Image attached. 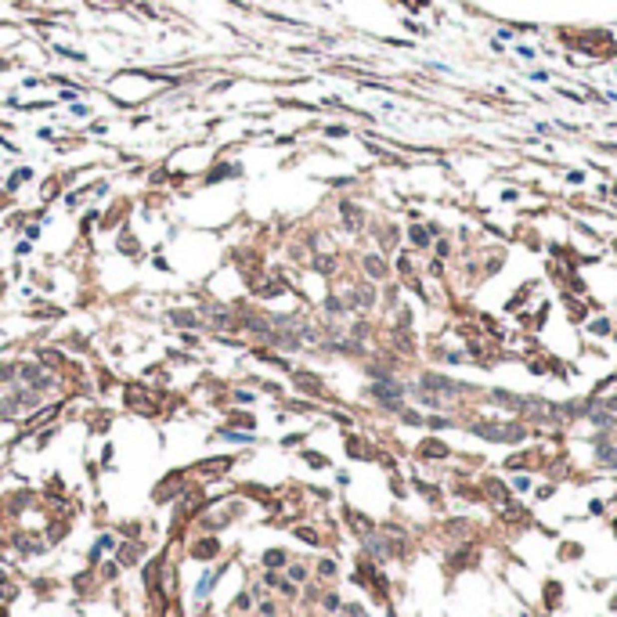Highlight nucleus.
Returning a JSON list of instances; mask_svg holds the SVG:
<instances>
[{
  "instance_id": "5",
  "label": "nucleus",
  "mask_w": 617,
  "mask_h": 617,
  "mask_svg": "<svg viewBox=\"0 0 617 617\" xmlns=\"http://www.w3.org/2000/svg\"><path fill=\"white\" fill-rule=\"evenodd\" d=\"M343 220H347L350 227H361V213H358V206H343Z\"/></svg>"
},
{
  "instance_id": "2",
  "label": "nucleus",
  "mask_w": 617,
  "mask_h": 617,
  "mask_svg": "<svg viewBox=\"0 0 617 617\" xmlns=\"http://www.w3.org/2000/svg\"><path fill=\"white\" fill-rule=\"evenodd\" d=\"M365 271L372 274V278H387V264H383L379 256H365Z\"/></svg>"
},
{
  "instance_id": "4",
  "label": "nucleus",
  "mask_w": 617,
  "mask_h": 617,
  "mask_svg": "<svg viewBox=\"0 0 617 617\" xmlns=\"http://www.w3.org/2000/svg\"><path fill=\"white\" fill-rule=\"evenodd\" d=\"M408 238H411V245H419V249H426V245H429V231L415 224V227L408 231Z\"/></svg>"
},
{
  "instance_id": "6",
  "label": "nucleus",
  "mask_w": 617,
  "mask_h": 617,
  "mask_svg": "<svg viewBox=\"0 0 617 617\" xmlns=\"http://www.w3.org/2000/svg\"><path fill=\"white\" fill-rule=\"evenodd\" d=\"M264 563H267V567H282V563H285V552H282V549H271L267 556H264Z\"/></svg>"
},
{
  "instance_id": "10",
  "label": "nucleus",
  "mask_w": 617,
  "mask_h": 617,
  "mask_svg": "<svg viewBox=\"0 0 617 617\" xmlns=\"http://www.w3.org/2000/svg\"><path fill=\"white\" fill-rule=\"evenodd\" d=\"M592 332L607 336V332H610V321H607V318H596V321H592Z\"/></svg>"
},
{
  "instance_id": "12",
  "label": "nucleus",
  "mask_w": 617,
  "mask_h": 617,
  "mask_svg": "<svg viewBox=\"0 0 617 617\" xmlns=\"http://www.w3.org/2000/svg\"><path fill=\"white\" fill-rule=\"evenodd\" d=\"M318 271H321V274H329V271H332V260H329V256H321V260H318Z\"/></svg>"
},
{
  "instance_id": "14",
  "label": "nucleus",
  "mask_w": 617,
  "mask_h": 617,
  "mask_svg": "<svg viewBox=\"0 0 617 617\" xmlns=\"http://www.w3.org/2000/svg\"><path fill=\"white\" fill-rule=\"evenodd\" d=\"M422 455H444V448H440V444H426Z\"/></svg>"
},
{
  "instance_id": "3",
  "label": "nucleus",
  "mask_w": 617,
  "mask_h": 617,
  "mask_svg": "<svg viewBox=\"0 0 617 617\" xmlns=\"http://www.w3.org/2000/svg\"><path fill=\"white\" fill-rule=\"evenodd\" d=\"M213 556H217V542H213V538L195 545V560H213Z\"/></svg>"
},
{
  "instance_id": "11",
  "label": "nucleus",
  "mask_w": 617,
  "mask_h": 617,
  "mask_svg": "<svg viewBox=\"0 0 617 617\" xmlns=\"http://www.w3.org/2000/svg\"><path fill=\"white\" fill-rule=\"evenodd\" d=\"M318 570H321L325 578H332V574H336V563H332V560H321V567H318Z\"/></svg>"
},
{
  "instance_id": "13",
  "label": "nucleus",
  "mask_w": 617,
  "mask_h": 617,
  "mask_svg": "<svg viewBox=\"0 0 617 617\" xmlns=\"http://www.w3.org/2000/svg\"><path fill=\"white\" fill-rule=\"evenodd\" d=\"M289 578H292V581H303V578H307V570H303V567H292V570H289Z\"/></svg>"
},
{
  "instance_id": "7",
  "label": "nucleus",
  "mask_w": 617,
  "mask_h": 617,
  "mask_svg": "<svg viewBox=\"0 0 617 617\" xmlns=\"http://www.w3.org/2000/svg\"><path fill=\"white\" fill-rule=\"evenodd\" d=\"M22 181H33V170H18V174H14V177L7 181V188H18Z\"/></svg>"
},
{
  "instance_id": "15",
  "label": "nucleus",
  "mask_w": 617,
  "mask_h": 617,
  "mask_svg": "<svg viewBox=\"0 0 617 617\" xmlns=\"http://www.w3.org/2000/svg\"><path fill=\"white\" fill-rule=\"evenodd\" d=\"M296 534H300V538H303V542H318V534H314V531H303V527H300V531H296Z\"/></svg>"
},
{
  "instance_id": "9",
  "label": "nucleus",
  "mask_w": 617,
  "mask_h": 617,
  "mask_svg": "<svg viewBox=\"0 0 617 617\" xmlns=\"http://www.w3.org/2000/svg\"><path fill=\"white\" fill-rule=\"evenodd\" d=\"M177 321V325H195V314H188V311H177V314H170Z\"/></svg>"
},
{
  "instance_id": "1",
  "label": "nucleus",
  "mask_w": 617,
  "mask_h": 617,
  "mask_svg": "<svg viewBox=\"0 0 617 617\" xmlns=\"http://www.w3.org/2000/svg\"><path fill=\"white\" fill-rule=\"evenodd\" d=\"M473 429H476L480 437H487V440H502V444H505V440L513 444V440L523 437V429H520V426H487V422H480V426H473Z\"/></svg>"
},
{
  "instance_id": "8",
  "label": "nucleus",
  "mask_w": 617,
  "mask_h": 617,
  "mask_svg": "<svg viewBox=\"0 0 617 617\" xmlns=\"http://www.w3.org/2000/svg\"><path fill=\"white\" fill-rule=\"evenodd\" d=\"M58 54H65V58H72V61H87V54L83 51H72V47H54Z\"/></svg>"
}]
</instances>
